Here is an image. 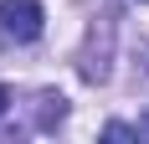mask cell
<instances>
[{"mask_svg":"<svg viewBox=\"0 0 149 144\" xmlns=\"http://www.w3.org/2000/svg\"><path fill=\"white\" fill-rule=\"evenodd\" d=\"M41 21H46L41 0H0V31L15 36V41H36Z\"/></svg>","mask_w":149,"mask_h":144,"instance_id":"cell-1","label":"cell"},{"mask_svg":"<svg viewBox=\"0 0 149 144\" xmlns=\"http://www.w3.org/2000/svg\"><path fill=\"white\" fill-rule=\"evenodd\" d=\"M144 5H149V0H144Z\"/></svg>","mask_w":149,"mask_h":144,"instance_id":"cell-3","label":"cell"},{"mask_svg":"<svg viewBox=\"0 0 149 144\" xmlns=\"http://www.w3.org/2000/svg\"><path fill=\"white\" fill-rule=\"evenodd\" d=\"M5 103H10V93H5V87H0V113H5Z\"/></svg>","mask_w":149,"mask_h":144,"instance_id":"cell-2","label":"cell"}]
</instances>
